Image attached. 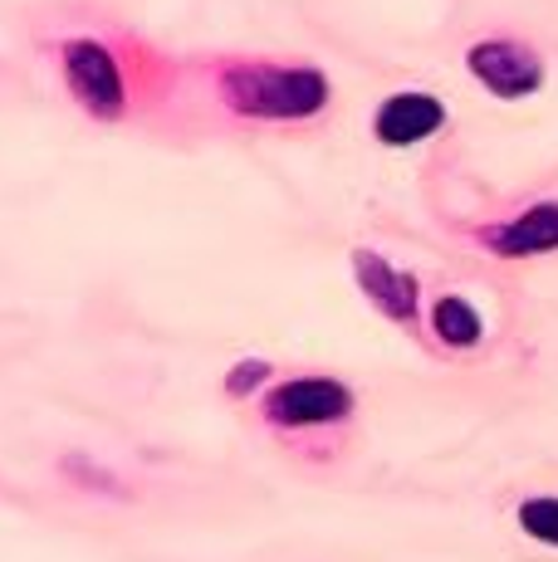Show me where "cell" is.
Segmentation results:
<instances>
[{
  "instance_id": "9c48e42d",
  "label": "cell",
  "mask_w": 558,
  "mask_h": 562,
  "mask_svg": "<svg viewBox=\"0 0 558 562\" xmlns=\"http://www.w3.org/2000/svg\"><path fill=\"white\" fill-rule=\"evenodd\" d=\"M520 528L534 538V543L558 548V494H534V499L520 504Z\"/></svg>"
},
{
  "instance_id": "5b68a950",
  "label": "cell",
  "mask_w": 558,
  "mask_h": 562,
  "mask_svg": "<svg viewBox=\"0 0 558 562\" xmlns=\"http://www.w3.org/2000/svg\"><path fill=\"white\" fill-rule=\"evenodd\" d=\"M442 127H446V103L422 89L392 93V99L378 108V117H372V133H378L382 147H416L432 133H442Z\"/></svg>"
},
{
  "instance_id": "6da1fadb",
  "label": "cell",
  "mask_w": 558,
  "mask_h": 562,
  "mask_svg": "<svg viewBox=\"0 0 558 562\" xmlns=\"http://www.w3.org/2000/svg\"><path fill=\"white\" fill-rule=\"evenodd\" d=\"M225 103L260 123H299L328 108V74L314 64H235L221 79Z\"/></svg>"
},
{
  "instance_id": "ba28073f",
  "label": "cell",
  "mask_w": 558,
  "mask_h": 562,
  "mask_svg": "<svg viewBox=\"0 0 558 562\" xmlns=\"http://www.w3.org/2000/svg\"><path fill=\"white\" fill-rule=\"evenodd\" d=\"M432 328H436V338H442L446 348H476V342L486 338V323H480V313L470 308L460 294L436 299V308H432Z\"/></svg>"
},
{
  "instance_id": "277c9868",
  "label": "cell",
  "mask_w": 558,
  "mask_h": 562,
  "mask_svg": "<svg viewBox=\"0 0 558 562\" xmlns=\"http://www.w3.org/2000/svg\"><path fill=\"white\" fill-rule=\"evenodd\" d=\"M348 411H353V392L343 382H328V376H299V382H284L265 396V416L284 430L334 426Z\"/></svg>"
},
{
  "instance_id": "8992f818",
  "label": "cell",
  "mask_w": 558,
  "mask_h": 562,
  "mask_svg": "<svg viewBox=\"0 0 558 562\" xmlns=\"http://www.w3.org/2000/svg\"><path fill=\"white\" fill-rule=\"evenodd\" d=\"M480 240L504 259H529V255L558 250V201H539V205H529V211H520L514 221L490 225Z\"/></svg>"
},
{
  "instance_id": "30bf717a",
  "label": "cell",
  "mask_w": 558,
  "mask_h": 562,
  "mask_svg": "<svg viewBox=\"0 0 558 562\" xmlns=\"http://www.w3.org/2000/svg\"><path fill=\"white\" fill-rule=\"evenodd\" d=\"M265 376H270V362H241L231 376H225V392H231V396H245V392H255Z\"/></svg>"
},
{
  "instance_id": "52a82bcc",
  "label": "cell",
  "mask_w": 558,
  "mask_h": 562,
  "mask_svg": "<svg viewBox=\"0 0 558 562\" xmlns=\"http://www.w3.org/2000/svg\"><path fill=\"white\" fill-rule=\"evenodd\" d=\"M353 274H358L362 294L372 299L388 318H416V279L406 269H397L392 259L372 255V250H358L353 255Z\"/></svg>"
},
{
  "instance_id": "7a4b0ae2",
  "label": "cell",
  "mask_w": 558,
  "mask_h": 562,
  "mask_svg": "<svg viewBox=\"0 0 558 562\" xmlns=\"http://www.w3.org/2000/svg\"><path fill=\"white\" fill-rule=\"evenodd\" d=\"M64 83L83 103V113L103 117V123L123 117L127 89H123V69H118L109 45H99V40H69L64 45Z\"/></svg>"
},
{
  "instance_id": "3957f363",
  "label": "cell",
  "mask_w": 558,
  "mask_h": 562,
  "mask_svg": "<svg viewBox=\"0 0 558 562\" xmlns=\"http://www.w3.org/2000/svg\"><path fill=\"white\" fill-rule=\"evenodd\" d=\"M466 69L495 99H529L544 89V59L520 40H480L466 49Z\"/></svg>"
}]
</instances>
